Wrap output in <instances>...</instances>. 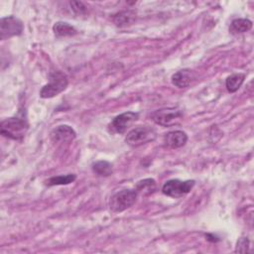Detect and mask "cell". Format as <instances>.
<instances>
[{"label": "cell", "instance_id": "obj_17", "mask_svg": "<svg viewBox=\"0 0 254 254\" xmlns=\"http://www.w3.org/2000/svg\"><path fill=\"white\" fill-rule=\"evenodd\" d=\"M135 20V13L132 11H121L114 15L113 22L118 27L130 25Z\"/></svg>", "mask_w": 254, "mask_h": 254}, {"label": "cell", "instance_id": "obj_20", "mask_svg": "<svg viewBox=\"0 0 254 254\" xmlns=\"http://www.w3.org/2000/svg\"><path fill=\"white\" fill-rule=\"evenodd\" d=\"M70 6H71V9L72 11L77 14V15H82V14H85L86 13V6L82 3V2H79V1H71L70 3Z\"/></svg>", "mask_w": 254, "mask_h": 254}, {"label": "cell", "instance_id": "obj_19", "mask_svg": "<svg viewBox=\"0 0 254 254\" xmlns=\"http://www.w3.org/2000/svg\"><path fill=\"white\" fill-rule=\"evenodd\" d=\"M249 247V240L247 237H241L237 241L235 252H240V253H245L248 251Z\"/></svg>", "mask_w": 254, "mask_h": 254}, {"label": "cell", "instance_id": "obj_12", "mask_svg": "<svg viewBox=\"0 0 254 254\" xmlns=\"http://www.w3.org/2000/svg\"><path fill=\"white\" fill-rule=\"evenodd\" d=\"M252 21L246 18H238L234 19L230 26H229V32L232 35H238L243 34L245 32H248L252 28Z\"/></svg>", "mask_w": 254, "mask_h": 254}, {"label": "cell", "instance_id": "obj_18", "mask_svg": "<svg viewBox=\"0 0 254 254\" xmlns=\"http://www.w3.org/2000/svg\"><path fill=\"white\" fill-rule=\"evenodd\" d=\"M76 179V176L74 174H67V175H61V176H56L50 178L46 184L49 187L52 186H64V185H69L73 183Z\"/></svg>", "mask_w": 254, "mask_h": 254}, {"label": "cell", "instance_id": "obj_11", "mask_svg": "<svg viewBox=\"0 0 254 254\" xmlns=\"http://www.w3.org/2000/svg\"><path fill=\"white\" fill-rule=\"evenodd\" d=\"M192 78V71L189 68H184L178 70L172 75V83L179 88H184L190 84Z\"/></svg>", "mask_w": 254, "mask_h": 254}, {"label": "cell", "instance_id": "obj_15", "mask_svg": "<svg viewBox=\"0 0 254 254\" xmlns=\"http://www.w3.org/2000/svg\"><path fill=\"white\" fill-rule=\"evenodd\" d=\"M156 190V182L153 179H144L142 181H139L136 185L135 190L138 194L148 195L155 191Z\"/></svg>", "mask_w": 254, "mask_h": 254}, {"label": "cell", "instance_id": "obj_1", "mask_svg": "<svg viewBox=\"0 0 254 254\" xmlns=\"http://www.w3.org/2000/svg\"><path fill=\"white\" fill-rule=\"evenodd\" d=\"M29 129V123L26 115L9 117L4 119L0 124V132L4 137L15 141H21Z\"/></svg>", "mask_w": 254, "mask_h": 254}, {"label": "cell", "instance_id": "obj_13", "mask_svg": "<svg viewBox=\"0 0 254 254\" xmlns=\"http://www.w3.org/2000/svg\"><path fill=\"white\" fill-rule=\"evenodd\" d=\"M53 31L57 37H70L77 33L76 29L73 26L63 21L55 23L53 26Z\"/></svg>", "mask_w": 254, "mask_h": 254}, {"label": "cell", "instance_id": "obj_10", "mask_svg": "<svg viewBox=\"0 0 254 254\" xmlns=\"http://www.w3.org/2000/svg\"><path fill=\"white\" fill-rule=\"evenodd\" d=\"M187 141H188V135L181 130L171 131L165 135L166 145L173 149H177L185 146Z\"/></svg>", "mask_w": 254, "mask_h": 254}, {"label": "cell", "instance_id": "obj_4", "mask_svg": "<svg viewBox=\"0 0 254 254\" xmlns=\"http://www.w3.org/2000/svg\"><path fill=\"white\" fill-rule=\"evenodd\" d=\"M138 193L135 190H122L114 193L109 200V208L113 212H122L131 207L137 200Z\"/></svg>", "mask_w": 254, "mask_h": 254}, {"label": "cell", "instance_id": "obj_6", "mask_svg": "<svg viewBox=\"0 0 254 254\" xmlns=\"http://www.w3.org/2000/svg\"><path fill=\"white\" fill-rule=\"evenodd\" d=\"M195 182L193 180L181 181L173 179L167 181L162 187V192L171 197H181L189 193L193 188Z\"/></svg>", "mask_w": 254, "mask_h": 254}, {"label": "cell", "instance_id": "obj_7", "mask_svg": "<svg viewBox=\"0 0 254 254\" xmlns=\"http://www.w3.org/2000/svg\"><path fill=\"white\" fill-rule=\"evenodd\" d=\"M24 30L23 22L15 16L3 17L0 20V39L6 40L14 36H19Z\"/></svg>", "mask_w": 254, "mask_h": 254}, {"label": "cell", "instance_id": "obj_9", "mask_svg": "<svg viewBox=\"0 0 254 254\" xmlns=\"http://www.w3.org/2000/svg\"><path fill=\"white\" fill-rule=\"evenodd\" d=\"M51 140L55 143H69L76 137V133L68 125H59L50 133Z\"/></svg>", "mask_w": 254, "mask_h": 254}, {"label": "cell", "instance_id": "obj_3", "mask_svg": "<svg viewBox=\"0 0 254 254\" xmlns=\"http://www.w3.org/2000/svg\"><path fill=\"white\" fill-rule=\"evenodd\" d=\"M183 116H184L183 110L178 107L161 108L154 111L151 114L152 120L156 124L164 127H169V126L178 124L183 119Z\"/></svg>", "mask_w": 254, "mask_h": 254}, {"label": "cell", "instance_id": "obj_14", "mask_svg": "<svg viewBox=\"0 0 254 254\" xmlns=\"http://www.w3.org/2000/svg\"><path fill=\"white\" fill-rule=\"evenodd\" d=\"M245 79V74L242 72H237L229 75L225 80L226 89L229 92H236L242 85Z\"/></svg>", "mask_w": 254, "mask_h": 254}, {"label": "cell", "instance_id": "obj_8", "mask_svg": "<svg viewBox=\"0 0 254 254\" xmlns=\"http://www.w3.org/2000/svg\"><path fill=\"white\" fill-rule=\"evenodd\" d=\"M138 117L139 114L133 111H126L124 113H121L113 118V120L109 124V129L114 133L122 134L133 122L138 119Z\"/></svg>", "mask_w": 254, "mask_h": 254}, {"label": "cell", "instance_id": "obj_16", "mask_svg": "<svg viewBox=\"0 0 254 254\" xmlns=\"http://www.w3.org/2000/svg\"><path fill=\"white\" fill-rule=\"evenodd\" d=\"M92 172L97 176L108 177L113 173V166L107 161H97L91 165Z\"/></svg>", "mask_w": 254, "mask_h": 254}, {"label": "cell", "instance_id": "obj_5", "mask_svg": "<svg viewBox=\"0 0 254 254\" xmlns=\"http://www.w3.org/2000/svg\"><path fill=\"white\" fill-rule=\"evenodd\" d=\"M157 133L155 129L149 126H139L130 130L126 137L125 142L131 147H139L141 145L152 142L156 139Z\"/></svg>", "mask_w": 254, "mask_h": 254}, {"label": "cell", "instance_id": "obj_2", "mask_svg": "<svg viewBox=\"0 0 254 254\" xmlns=\"http://www.w3.org/2000/svg\"><path fill=\"white\" fill-rule=\"evenodd\" d=\"M68 84V78L65 73L60 70L51 71L49 74V81L45 84L41 91L42 98H52L63 92Z\"/></svg>", "mask_w": 254, "mask_h": 254}]
</instances>
